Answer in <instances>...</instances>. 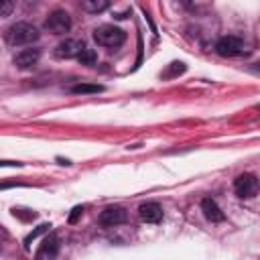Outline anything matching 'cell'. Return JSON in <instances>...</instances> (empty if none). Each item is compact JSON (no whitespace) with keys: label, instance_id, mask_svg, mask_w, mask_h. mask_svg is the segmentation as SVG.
<instances>
[{"label":"cell","instance_id":"6da1fadb","mask_svg":"<svg viewBox=\"0 0 260 260\" xmlns=\"http://www.w3.org/2000/svg\"><path fill=\"white\" fill-rule=\"evenodd\" d=\"M6 43L10 47H24V45H32L39 39V28L30 22H16L12 24L6 35H4Z\"/></svg>","mask_w":260,"mask_h":260},{"label":"cell","instance_id":"7a4b0ae2","mask_svg":"<svg viewBox=\"0 0 260 260\" xmlns=\"http://www.w3.org/2000/svg\"><path fill=\"white\" fill-rule=\"evenodd\" d=\"M93 41L108 49H118L126 41V32L114 24H102L93 30Z\"/></svg>","mask_w":260,"mask_h":260},{"label":"cell","instance_id":"3957f363","mask_svg":"<svg viewBox=\"0 0 260 260\" xmlns=\"http://www.w3.org/2000/svg\"><path fill=\"white\" fill-rule=\"evenodd\" d=\"M45 28L53 35H65L71 28V16L65 10H53L45 20Z\"/></svg>","mask_w":260,"mask_h":260},{"label":"cell","instance_id":"277c9868","mask_svg":"<svg viewBox=\"0 0 260 260\" xmlns=\"http://www.w3.org/2000/svg\"><path fill=\"white\" fill-rule=\"evenodd\" d=\"M234 189H236L238 197H244V199L254 197L256 191H258V179H256V175H250V173L240 175V177L234 181Z\"/></svg>","mask_w":260,"mask_h":260},{"label":"cell","instance_id":"5b68a950","mask_svg":"<svg viewBox=\"0 0 260 260\" xmlns=\"http://www.w3.org/2000/svg\"><path fill=\"white\" fill-rule=\"evenodd\" d=\"M215 51H217L221 57H236V55L244 53V41L238 39V37H232V35L221 37V39L217 41V45H215Z\"/></svg>","mask_w":260,"mask_h":260},{"label":"cell","instance_id":"8992f818","mask_svg":"<svg viewBox=\"0 0 260 260\" xmlns=\"http://www.w3.org/2000/svg\"><path fill=\"white\" fill-rule=\"evenodd\" d=\"M126 219H128L126 209H124V207H118V205H114V207H106V209L100 213V223H102L104 228L120 225V223H124Z\"/></svg>","mask_w":260,"mask_h":260},{"label":"cell","instance_id":"52a82bcc","mask_svg":"<svg viewBox=\"0 0 260 260\" xmlns=\"http://www.w3.org/2000/svg\"><path fill=\"white\" fill-rule=\"evenodd\" d=\"M57 254H59V236L57 234H51L39 246V250L35 254V260H55Z\"/></svg>","mask_w":260,"mask_h":260},{"label":"cell","instance_id":"ba28073f","mask_svg":"<svg viewBox=\"0 0 260 260\" xmlns=\"http://www.w3.org/2000/svg\"><path fill=\"white\" fill-rule=\"evenodd\" d=\"M83 47L85 45L81 41H77V39H65V41H61L55 47V57H59V59H73V57H77L81 53Z\"/></svg>","mask_w":260,"mask_h":260},{"label":"cell","instance_id":"9c48e42d","mask_svg":"<svg viewBox=\"0 0 260 260\" xmlns=\"http://www.w3.org/2000/svg\"><path fill=\"white\" fill-rule=\"evenodd\" d=\"M39 57H41V49H37V47L22 49V51H18V53L14 55V65H16L18 69H30L32 65H37Z\"/></svg>","mask_w":260,"mask_h":260},{"label":"cell","instance_id":"30bf717a","mask_svg":"<svg viewBox=\"0 0 260 260\" xmlns=\"http://www.w3.org/2000/svg\"><path fill=\"white\" fill-rule=\"evenodd\" d=\"M138 213H140V219L146 223H158L162 219V207L158 203H142Z\"/></svg>","mask_w":260,"mask_h":260},{"label":"cell","instance_id":"8fae6325","mask_svg":"<svg viewBox=\"0 0 260 260\" xmlns=\"http://www.w3.org/2000/svg\"><path fill=\"white\" fill-rule=\"evenodd\" d=\"M201 209H203V213H205V217L209 219V221H223V211L219 209V205L213 201V199H203L201 201Z\"/></svg>","mask_w":260,"mask_h":260},{"label":"cell","instance_id":"7c38bea8","mask_svg":"<svg viewBox=\"0 0 260 260\" xmlns=\"http://www.w3.org/2000/svg\"><path fill=\"white\" fill-rule=\"evenodd\" d=\"M110 6V2L108 0H87V2H83L81 4V8L83 10H87V12H102V10H106Z\"/></svg>","mask_w":260,"mask_h":260},{"label":"cell","instance_id":"4fadbf2b","mask_svg":"<svg viewBox=\"0 0 260 260\" xmlns=\"http://www.w3.org/2000/svg\"><path fill=\"white\" fill-rule=\"evenodd\" d=\"M95 59H98V55H95V51H93V49H89V47H83V49H81V53L77 55V61H79L81 65H93V63H95Z\"/></svg>","mask_w":260,"mask_h":260},{"label":"cell","instance_id":"5bb4252c","mask_svg":"<svg viewBox=\"0 0 260 260\" xmlns=\"http://www.w3.org/2000/svg\"><path fill=\"white\" fill-rule=\"evenodd\" d=\"M102 89H104L102 85H87V83H79V85L71 87L73 93H98V91H102Z\"/></svg>","mask_w":260,"mask_h":260},{"label":"cell","instance_id":"9a60e30c","mask_svg":"<svg viewBox=\"0 0 260 260\" xmlns=\"http://www.w3.org/2000/svg\"><path fill=\"white\" fill-rule=\"evenodd\" d=\"M49 228H51V225H49V223H43V225H39V228H37V230H35V232H32V234H28V236H26V240H24V246H26V248H28V244H30V242H32V240H35V238H39V236H41V234H43V232H47V230H49Z\"/></svg>","mask_w":260,"mask_h":260},{"label":"cell","instance_id":"2e32d148","mask_svg":"<svg viewBox=\"0 0 260 260\" xmlns=\"http://www.w3.org/2000/svg\"><path fill=\"white\" fill-rule=\"evenodd\" d=\"M12 8H14L12 2H8V0H0V16H8V14L12 12Z\"/></svg>","mask_w":260,"mask_h":260},{"label":"cell","instance_id":"e0dca14e","mask_svg":"<svg viewBox=\"0 0 260 260\" xmlns=\"http://www.w3.org/2000/svg\"><path fill=\"white\" fill-rule=\"evenodd\" d=\"M81 213H83V207H81V205L73 207V209H71V213H69V223H75V221L81 217Z\"/></svg>","mask_w":260,"mask_h":260},{"label":"cell","instance_id":"ac0fdd59","mask_svg":"<svg viewBox=\"0 0 260 260\" xmlns=\"http://www.w3.org/2000/svg\"><path fill=\"white\" fill-rule=\"evenodd\" d=\"M22 183H16V181H10V183H0V189H8V187H18Z\"/></svg>","mask_w":260,"mask_h":260}]
</instances>
